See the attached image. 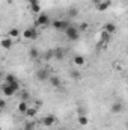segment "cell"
Segmentation results:
<instances>
[{
    "instance_id": "1",
    "label": "cell",
    "mask_w": 128,
    "mask_h": 130,
    "mask_svg": "<svg viewBox=\"0 0 128 130\" xmlns=\"http://www.w3.org/2000/svg\"><path fill=\"white\" fill-rule=\"evenodd\" d=\"M2 91H3V94H5L6 97H12L14 94H17V92L20 91V83H18V80H15V82H12V83H5Z\"/></svg>"
},
{
    "instance_id": "2",
    "label": "cell",
    "mask_w": 128,
    "mask_h": 130,
    "mask_svg": "<svg viewBox=\"0 0 128 130\" xmlns=\"http://www.w3.org/2000/svg\"><path fill=\"white\" fill-rule=\"evenodd\" d=\"M63 32H65L66 38H68L69 41H77V39H78V36H80L78 29H77V27H74V26H68Z\"/></svg>"
},
{
    "instance_id": "3",
    "label": "cell",
    "mask_w": 128,
    "mask_h": 130,
    "mask_svg": "<svg viewBox=\"0 0 128 130\" xmlns=\"http://www.w3.org/2000/svg\"><path fill=\"white\" fill-rule=\"evenodd\" d=\"M23 38L27 39V41H33V39L38 38V30L35 27H27V29L23 30Z\"/></svg>"
},
{
    "instance_id": "4",
    "label": "cell",
    "mask_w": 128,
    "mask_h": 130,
    "mask_svg": "<svg viewBox=\"0 0 128 130\" xmlns=\"http://www.w3.org/2000/svg\"><path fill=\"white\" fill-rule=\"evenodd\" d=\"M36 24L38 26H48L50 24V17L47 15V14H44V12H41L39 15H38V18H36Z\"/></svg>"
},
{
    "instance_id": "5",
    "label": "cell",
    "mask_w": 128,
    "mask_h": 130,
    "mask_svg": "<svg viewBox=\"0 0 128 130\" xmlns=\"http://www.w3.org/2000/svg\"><path fill=\"white\" fill-rule=\"evenodd\" d=\"M48 77H50V74H48V71H47L45 68H39V70L36 71V79H38L39 82L48 80Z\"/></svg>"
},
{
    "instance_id": "6",
    "label": "cell",
    "mask_w": 128,
    "mask_h": 130,
    "mask_svg": "<svg viewBox=\"0 0 128 130\" xmlns=\"http://www.w3.org/2000/svg\"><path fill=\"white\" fill-rule=\"evenodd\" d=\"M68 26H69V23L65 21V20H54V21H53V27H54L56 30H65Z\"/></svg>"
},
{
    "instance_id": "7",
    "label": "cell",
    "mask_w": 128,
    "mask_h": 130,
    "mask_svg": "<svg viewBox=\"0 0 128 130\" xmlns=\"http://www.w3.org/2000/svg\"><path fill=\"white\" fill-rule=\"evenodd\" d=\"M56 117L54 115H47V117H44V120H42V124L45 126V127H51V126H54L56 124Z\"/></svg>"
},
{
    "instance_id": "8",
    "label": "cell",
    "mask_w": 128,
    "mask_h": 130,
    "mask_svg": "<svg viewBox=\"0 0 128 130\" xmlns=\"http://www.w3.org/2000/svg\"><path fill=\"white\" fill-rule=\"evenodd\" d=\"M104 32H107L109 35H113V33H116L118 30V27H116V24L115 23H107V24H104Z\"/></svg>"
},
{
    "instance_id": "9",
    "label": "cell",
    "mask_w": 128,
    "mask_h": 130,
    "mask_svg": "<svg viewBox=\"0 0 128 130\" xmlns=\"http://www.w3.org/2000/svg\"><path fill=\"white\" fill-rule=\"evenodd\" d=\"M122 110H124L122 101H115V103L112 104V112H113V113H121Z\"/></svg>"
},
{
    "instance_id": "10",
    "label": "cell",
    "mask_w": 128,
    "mask_h": 130,
    "mask_svg": "<svg viewBox=\"0 0 128 130\" xmlns=\"http://www.w3.org/2000/svg\"><path fill=\"white\" fill-rule=\"evenodd\" d=\"M12 39L11 38H3V39H0V45L3 47V48H6V50H9L11 47H12Z\"/></svg>"
},
{
    "instance_id": "11",
    "label": "cell",
    "mask_w": 128,
    "mask_h": 130,
    "mask_svg": "<svg viewBox=\"0 0 128 130\" xmlns=\"http://www.w3.org/2000/svg\"><path fill=\"white\" fill-rule=\"evenodd\" d=\"M8 38H11V39L20 38V29H17V27H12V29L8 32Z\"/></svg>"
},
{
    "instance_id": "12",
    "label": "cell",
    "mask_w": 128,
    "mask_h": 130,
    "mask_svg": "<svg viewBox=\"0 0 128 130\" xmlns=\"http://www.w3.org/2000/svg\"><path fill=\"white\" fill-rule=\"evenodd\" d=\"M110 5H112V2H110V0H102L96 8H98V11H105V9H109V8H110Z\"/></svg>"
},
{
    "instance_id": "13",
    "label": "cell",
    "mask_w": 128,
    "mask_h": 130,
    "mask_svg": "<svg viewBox=\"0 0 128 130\" xmlns=\"http://www.w3.org/2000/svg\"><path fill=\"white\" fill-rule=\"evenodd\" d=\"M74 64L77 65V67H83V65L86 64V61H84V58L81 55H75L74 56Z\"/></svg>"
},
{
    "instance_id": "14",
    "label": "cell",
    "mask_w": 128,
    "mask_h": 130,
    "mask_svg": "<svg viewBox=\"0 0 128 130\" xmlns=\"http://www.w3.org/2000/svg\"><path fill=\"white\" fill-rule=\"evenodd\" d=\"M48 80H50V83H51L53 86H56V88H59V86H60V79H59L57 76H50V77H48Z\"/></svg>"
},
{
    "instance_id": "15",
    "label": "cell",
    "mask_w": 128,
    "mask_h": 130,
    "mask_svg": "<svg viewBox=\"0 0 128 130\" xmlns=\"http://www.w3.org/2000/svg\"><path fill=\"white\" fill-rule=\"evenodd\" d=\"M53 56L57 59V61H60V59H63L65 53H63V48H56L54 52H53Z\"/></svg>"
},
{
    "instance_id": "16",
    "label": "cell",
    "mask_w": 128,
    "mask_h": 130,
    "mask_svg": "<svg viewBox=\"0 0 128 130\" xmlns=\"http://www.w3.org/2000/svg\"><path fill=\"white\" fill-rule=\"evenodd\" d=\"M29 56H30V59H38V58H39V50L35 48V47H32V48L29 50Z\"/></svg>"
},
{
    "instance_id": "17",
    "label": "cell",
    "mask_w": 128,
    "mask_h": 130,
    "mask_svg": "<svg viewBox=\"0 0 128 130\" xmlns=\"http://www.w3.org/2000/svg\"><path fill=\"white\" fill-rule=\"evenodd\" d=\"M66 14H68V17H71V18L78 17V9H77V8H69V9L66 11Z\"/></svg>"
},
{
    "instance_id": "18",
    "label": "cell",
    "mask_w": 128,
    "mask_h": 130,
    "mask_svg": "<svg viewBox=\"0 0 128 130\" xmlns=\"http://www.w3.org/2000/svg\"><path fill=\"white\" fill-rule=\"evenodd\" d=\"M27 107H29V106H27V101H23V100H21V101L18 103V110H20L21 113H26Z\"/></svg>"
},
{
    "instance_id": "19",
    "label": "cell",
    "mask_w": 128,
    "mask_h": 130,
    "mask_svg": "<svg viewBox=\"0 0 128 130\" xmlns=\"http://www.w3.org/2000/svg\"><path fill=\"white\" fill-rule=\"evenodd\" d=\"M78 124L80 126H88L89 124V120L86 115H78Z\"/></svg>"
},
{
    "instance_id": "20",
    "label": "cell",
    "mask_w": 128,
    "mask_h": 130,
    "mask_svg": "<svg viewBox=\"0 0 128 130\" xmlns=\"http://www.w3.org/2000/svg\"><path fill=\"white\" fill-rule=\"evenodd\" d=\"M30 11L33 14H41V5H30Z\"/></svg>"
},
{
    "instance_id": "21",
    "label": "cell",
    "mask_w": 128,
    "mask_h": 130,
    "mask_svg": "<svg viewBox=\"0 0 128 130\" xmlns=\"http://www.w3.org/2000/svg\"><path fill=\"white\" fill-rule=\"evenodd\" d=\"M26 115H27V117H30V118H33V117L36 115V107H27Z\"/></svg>"
},
{
    "instance_id": "22",
    "label": "cell",
    "mask_w": 128,
    "mask_h": 130,
    "mask_svg": "<svg viewBox=\"0 0 128 130\" xmlns=\"http://www.w3.org/2000/svg\"><path fill=\"white\" fill-rule=\"evenodd\" d=\"M17 80V77L14 76V74H6V77H5V82L6 83H12V82H15Z\"/></svg>"
},
{
    "instance_id": "23",
    "label": "cell",
    "mask_w": 128,
    "mask_h": 130,
    "mask_svg": "<svg viewBox=\"0 0 128 130\" xmlns=\"http://www.w3.org/2000/svg\"><path fill=\"white\" fill-rule=\"evenodd\" d=\"M110 36H112V35H109L107 32L102 30V33H101V41H102V42H109V41H110Z\"/></svg>"
},
{
    "instance_id": "24",
    "label": "cell",
    "mask_w": 128,
    "mask_h": 130,
    "mask_svg": "<svg viewBox=\"0 0 128 130\" xmlns=\"http://www.w3.org/2000/svg\"><path fill=\"white\" fill-rule=\"evenodd\" d=\"M71 77L74 80H78V79H81V74H80V71H71Z\"/></svg>"
},
{
    "instance_id": "25",
    "label": "cell",
    "mask_w": 128,
    "mask_h": 130,
    "mask_svg": "<svg viewBox=\"0 0 128 130\" xmlns=\"http://www.w3.org/2000/svg\"><path fill=\"white\" fill-rule=\"evenodd\" d=\"M20 92H21V98H23V101H27V98H29V92H27V91H21V89H20Z\"/></svg>"
},
{
    "instance_id": "26",
    "label": "cell",
    "mask_w": 128,
    "mask_h": 130,
    "mask_svg": "<svg viewBox=\"0 0 128 130\" xmlns=\"http://www.w3.org/2000/svg\"><path fill=\"white\" fill-rule=\"evenodd\" d=\"M24 130H35V124H33V123H26Z\"/></svg>"
},
{
    "instance_id": "27",
    "label": "cell",
    "mask_w": 128,
    "mask_h": 130,
    "mask_svg": "<svg viewBox=\"0 0 128 130\" xmlns=\"http://www.w3.org/2000/svg\"><path fill=\"white\" fill-rule=\"evenodd\" d=\"M5 106H6V101H5L3 98H0V109H3Z\"/></svg>"
},
{
    "instance_id": "28",
    "label": "cell",
    "mask_w": 128,
    "mask_h": 130,
    "mask_svg": "<svg viewBox=\"0 0 128 130\" xmlns=\"http://www.w3.org/2000/svg\"><path fill=\"white\" fill-rule=\"evenodd\" d=\"M80 29H81V30H86V29H88V24H86V23L80 24Z\"/></svg>"
},
{
    "instance_id": "29",
    "label": "cell",
    "mask_w": 128,
    "mask_h": 130,
    "mask_svg": "<svg viewBox=\"0 0 128 130\" xmlns=\"http://www.w3.org/2000/svg\"><path fill=\"white\" fill-rule=\"evenodd\" d=\"M30 5H39V0H29Z\"/></svg>"
},
{
    "instance_id": "30",
    "label": "cell",
    "mask_w": 128,
    "mask_h": 130,
    "mask_svg": "<svg viewBox=\"0 0 128 130\" xmlns=\"http://www.w3.org/2000/svg\"><path fill=\"white\" fill-rule=\"evenodd\" d=\"M101 2H102V0H92V3H94V5H96V6H98Z\"/></svg>"
},
{
    "instance_id": "31",
    "label": "cell",
    "mask_w": 128,
    "mask_h": 130,
    "mask_svg": "<svg viewBox=\"0 0 128 130\" xmlns=\"http://www.w3.org/2000/svg\"><path fill=\"white\" fill-rule=\"evenodd\" d=\"M69 130H77V129H69Z\"/></svg>"
},
{
    "instance_id": "32",
    "label": "cell",
    "mask_w": 128,
    "mask_h": 130,
    "mask_svg": "<svg viewBox=\"0 0 128 130\" xmlns=\"http://www.w3.org/2000/svg\"><path fill=\"white\" fill-rule=\"evenodd\" d=\"M0 76H2V73H0Z\"/></svg>"
},
{
    "instance_id": "33",
    "label": "cell",
    "mask_w": 128,
    "mask_h": 130,
    "mask_svg": "<svg viewBox=\"0 0 128 130\" xmlns=\"http://www.w3.org/2000/svg\"><path fill=\"white\" fill-rule=\"evenodd\" d=\"M0 130H2V127H0Z\"/></svg>"
}]
</instances>
